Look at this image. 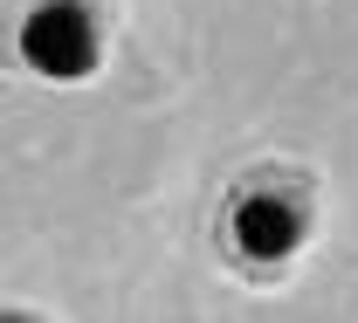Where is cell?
Returning <instances> with one entry per match:
<instances>
[{"instance_id": "1", "label": "cell", "mask_w": 358, "mask_h": 323, "mask_svg": "<svg viewBox=\"0 0 358 323\" xmlns=\"http://www.w3.org/2000/svg\"><path fill=\"white\" fill-rule=\"evenodd\" d=\"M324 234V179L296 158H255L214 206V255L248 289H282Z\"/></svg>"}, {"instance_id": "2", "label": "cell", "mask_w": 358, "mask_h": 323, "mask_svg": "<svg viewBox=\"0 0 358 323\" xmlns=\"http://www.w3.org/2000/svg\"><path fill=\"white\" fill-rule=\"evenodd\" d=\"M117 0H0V69L76 90L110 62Z\"/></svg>"}]
</instances>
